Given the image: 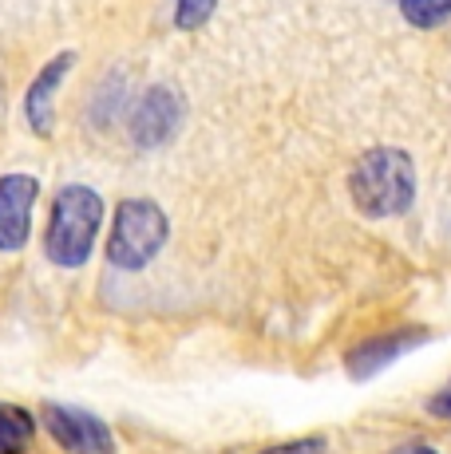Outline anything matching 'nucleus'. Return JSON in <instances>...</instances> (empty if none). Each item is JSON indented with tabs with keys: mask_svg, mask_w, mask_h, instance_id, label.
Segmentation results:
<instances>
[{
	"mask_svg": "<svg viewBox=\"0 0 451 454\" xmlns=\"http://www.w3.org/2000/svg\"><path fill=\"white\" fill-rule=\"evenodd\" d=\"M352 206L364 217H400L415 198V166L400 146H372L349 174Z\"/></svg>",
	"mask_w": 451,
	"mask_h": 454,
	"instance_id": "nucleus-1",
	"label": "nucleus"
},
{
	"mask_svg": "<svg viewBox=\"0 0 451 454\" xmlns=\"http://www.w3.org/2000/svg\"><path fill=\"white\" fill-rule=\"evenodd\" d=\"M103 230V198L91 186H64L51 202V217L44 230V253L59 269H83Z\"/></svg>",
	"mask_w": 451,
	"mask_h": 454,
	"instance_id": "nucleus-2",
	"label": "nucleus"
},
{
	"mask_svg": "<svg viewBox=\"0 0 451 454\" xmlns=\"http://www.w3.org/2000/svg\"><path fill=\"white\" fill-rule=\"evenodd\" d=\"M170 238V222L159 202L151 198H127L119 202L111 217V238H107V261L123 273H138L162 253Z\"/></svg>",
	"mask_w": 451,
	"mask_h": 454,
	"instance_id": "nucleus-3",
	"label": "nucleus"
},
{
	"mask_svg": "<svg viewBox=\"0 0 451 454\" xmlns=\"http://www.w3.org/2000/svg\"><path fill=\"white\" fill-rule=\"evenodd\" d=\"M182 119H186V103L170 83H154L138 95V103L131 107L127 130H131V143L143 151H159L170 138L178 135Z\"/></svg>",
	"mask_w": 451,
	"mask_h": 454,
	"instance_id": "nucleus-4",
	"label": "nucleus"
},
{
	"mask_svg": "<svg viewBox=\"0 0 451 454\" xmlns=\"http://www.w3.org/2000/svg\"><path fill=\"white\" fill-rule=\"evenodd\" d=\"M40 423L59 450L67 454H115V434L99 415L72 403H44Z\"/></svg>",
	"mask_w": 451,
	"mask_h": 454,
	"instance_id": "nucleus-5",
	"label": "nucleus"
},
{
	"mask_svg": "<svg viewBox=\"0 0 451 454\" xmlns=\"http://www.w3.org/2000/svg\"><path fill=\"white\" fill-rule=\"evenodd\" d=\"M36 198L40 182L32 174H4L0 178V253H16L28 246Z\"/></svg>",
	"mask_w": 451,
	"mask_h": 454,
	"instance_id": "nucleus-6",
	"label": "nucleus"
},
{
	"mask_svg": "<svg viewBox=\"0 0 451 454\" xmlns=\"http://www.w3.org/2000/svg\"><path fill=\"white\" fill-rule=\"evenodd\" d=\"M431 332L420 328V325H407V328H396V332H384V336H372V340H360L357 348H352L349 356H344V368H349L357 380H368V375H376L380 368H388L392 360H400L404 352H412V348L428 344Z\"/></svg>",
	"mask_w": 451,
	"mask_h": 454,
	"instance_id": "nucleus-7",
	"label": "nucleus"
},
{
	"mask_svg": "<svg viewBox=\"0 0 451 454\" xmlns=\"http://www.w3.org/2000/svg\"><path fill=\"white\" fill-rule=\"evenodd\" d=\"M72 67H75V51H59L56 59H48V64L40 67L36 80L28 83V95H24V119H28V127L36 130V135H51V119H56L51 103H56L59 83L67 80Z\"/></svg>",
	"mask_w": 451,
	"mask_h": 454,
	"instance_id": "nucleus-8",
	"label": "nucleus"
},
{
	"mask_svg": "<svg viewBox=\"0 0 451 454\" xmlns=\"http://www.w3.org/2000/svg\"><path fill=\"white\" fill-rule=\"evenodd\" d=\"M36 442V415L28 407L0 403V454H28Z\"/></svg>",
	"mask_w": 451,
	"mask_h": 454,
	"instance_id": "nucleus-9",
	"label": "nucleus"
},
{
	"mask_svg": "<svg viewBox=\"0 0 451 454\" xmlns=\"http://www.w3.org/2000/svg\"><path fill=\"white\" fill-rule=\"evenodd\" d=\"M412 28H436L451 16V0H396Z\"/></svg>",
	"mask_w": 451,
	"mask_h": 454,
	"instance_id": "nucleus-10",
	"label": "nucleus"
},
{
	"mask_svg": "<svg viewBox=\"0 0 451 454\" xmlns=\"http://www.w3.org/2000/svg\"><path fill=\"white\" fill-rule=\"evenodd\" d=\"M214 8H218V0H178L175 4V28H182V32L202 28V24L214 16Z\"/></svg>",
	"mask_w": 451,
	"mask_h": 454,
	"instance_id": "nucleus-11",
	"label": "nucleus"
},
{
	"mask_svg": "<svg viewBox=\"0 0 451 454\" xmlns=\"http://www.w3.org/2000/svg\"><path fill=\"white\" fill-rule=\"evenodd\" d=\"M257 454H328V442L320 434H305V439H293V442H277V447H265Z\"/></svg>",
	"mask_w": 451,
	"mask_h": 454,
	"instance_id": "nucleus-12",
	"label": "nucleus"
},
{
	"mask_svg": "<svg viewBox=\"0 0 451 454\" xmlns=\"http://www.w3.org/2000/svg\"><path fill=\"white\" fill-rule=\"evenodd\" d=\"M428 415H436V419H451V380L436 391V395L428 399Z\"/></svg>",
	"mask_w": 451,
	"mask_h": 454,
	"instance_id": "nucleus-13",
	"label": "nucleus"
},
{
	"mask_svg": "<svg viewBox=\"0 0 451 454\" xmlns=\"http://www.w3.org/2000/svg\"><path fill=\"white\" fill-rule=\"evenodd\" d=\"M392 454H436L431 447H404V450H392Z\"/></svg>",
	"mask_w": 451,
	"mask_h": 454,
	"instance_id": "nucleus-14",
	"label": "nucleus"
}]
</instances>
